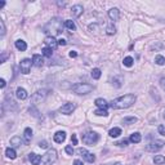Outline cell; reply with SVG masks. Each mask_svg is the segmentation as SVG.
Returning a JSON list of instances; mask_svg holds the SVG:
<instances>
[{
    "instance_id": "cell-16",
    "label": "cell",
    "mask_w": 165,
    "mask_h": 165,
    "mask_svg": "<svg viewBox=\"0 0 165 165\" xmlns=\"http://www.w3.org/2000/svg\"><path fill=\"white\" fill-rule=\"evenodd\" d=\"M16 95H17V98L18 99H21V101H23V99H26L28 97V93H27V90L26 89H23V88H17V90H16Z\"/></svg>"
},
{
    "instance_id": "cell-34",
    "label": "cell",
    "mask_w": 165,
    "mask_h": 165,
    "mask_svg": "<svg viewBox=\"0 0 165 165\" xmlns=\"http://www.w3.org/2000/svg\"><path fill=\"white\" fill-rule=\"evenodd\" d=\"M94 114L97 115V116H107L108 112H107L106 108H98V110L94 111Z\"/></svg>"
},
{
    "instance_id": "cell-32",
    "label": "cell",
    "mask_w": 165,
    "mask_h": 165,
    "mask_svg": "<svg viewBox=\"0 0 165 165\" xmlns=\"http://www.w3.org/2000/svg\"><path fill=\"white\" fill-rule=\"evenodd\" d=\"M41 54L45 56V57H52V54H53V50L50 49V48H43L41 49Z\"/></svg>"
},
{
    "instance_id": "cell-29",
    "label": "cell",
    "mask_w": 165,
    "mask_h": 165,
    "mask_svg": "<svg viewBox=\"0 0 165 165\" xmlns=\"http://www.w3.org/2000/svg\"><path fill=\"white\" fill-rule=\"evenodd\" d=\"M101 70H99V68H93L92 70V72H90V75H92V77L93 79H95V80H98L99 77H101Z\"/></svg>"
},
{
    "instance_id": "cell-3",
    "label": "cell",
    "mask_w": 165,
    "mask_h": 165,
    "mask_svg": "<svg viewBox=\"0 0 165 165\" xmlns=\"http://www.w3.org/2000/svg\"><path fill=\"white\" fill-rule=\"evenodd\" d=\"M93 89H94V86L92 84H86V82H80V84H76V85L72 86L74 93H76V94H79V95L88 94V93L92 92Z\"/></svg>"
},
{
    "instance_id": "cell-25",
    "label": "cell",
    "mask_w": 165,
    "mask_h": 165,
    "mask_svg": "<svg viewBox=\"0 0 165 165\" xmlns=\"http://www.w3.org/2000/svg\"><path fill=\"white\" fill-rule=\"evenodd\" d=\"M121 134V129L120 128H112L110 132H108V136L112 137V138H116V137H119Z\"/></svg>"
},
{
    "instance_id": "cell-9",
    "label": "cell",
    "mask_w": 165,
    "mask_h": 165,
    "mask_svg": "<svg viewBox=\"0 0 165 165\" xmlns=\"http://www.w3.org/2000/svg\"><path fill=\"white\" fill-rule=\"evenodd\" d=\"M75 108H76L75 103L67 102V103H64L63 106H61L59 112H61V114H64V115H70V114H72V111L75 110Z\"/></svg>"
},
{
    "instance_id": "cell-19",
    "label": "cell",
    "mask_w": 165,
    "mask_h": 165,
    "mask_svg": "<svg viewBox=\"0 0 165 165\" xmlns=\"http://www.w3.org/2000/svg\"><path fill=\"white\" fill-rule=\"evenodd\" d=\"M10 145L13 147H21V145H25V141L21 140V137H13L10 138Z\"/></svg>"
},
{
    "instance_id": "cell-45",
    "label": "cell",
    "mask_w": 165,
    "mask_h": 165,
    "mask_svg": "<svg viewBox=\"0 0 165 165\" xmlns=\"http://www.w3.org/2000/svg\"><path fill=\"white\" fill-rule=\"evenodd\" d=\"M74 165H84V163L81 161V160H79V159H76L75 161H74Z\"/></svg>"
},
{
    "instance_id": "cell-21",
    "label": "cell",
    "mask_w": 165,
    "mask_h": 165,
    "mask_svg": "<svg viewBox=\"0 0 165 165\" xmlns=\"http://www.w3.org/2000/svg\"><path fill=\"white\" fill-rule=\"evenodd\" d=\"M16 48H17V49H18V50H21V52H25L26 49H27V44H26V41H23V40H21V39H20V40H17L16 41Z\"/></svg>"
},
{
    "instance_id": "cell-31",
    "label": "cell",
    "mask_w": 165,
    "mask_h": 165,
    "mask_svg": "<svg viewBox=\"0 0 165 165\" xmlns=\"http://www.w3.org/2000/svg\"><path fill=\"white\" fill-rule=\"evenodd\" d=\"M123 63H124V66H127V67H132L133 63H134V59L132 57H125Z\"/></svg>"
},
{
    "instance_id": "cell-41",
    "label": "cell",
    "mask_w": 165,
    "mask_h": 165,
    "mask_svg": "<svg viewBox=\"0 0 165 165\" xmlns=\"http://www.w3.org/2000/svg\"><path fill=\"white\" fill-rule=\"evenodd\" d=\"M71 143H72V145H77V137H76V134H72V136H71Z\"/></svg>"
},
{
    "instance_id": "cell-17",
    "label": "cell",
    "mask_w": 165,
    "mask_h": 165,
    "mask_svg": "<svg viewBox=\"0 0 165 165\" xmlns=\"http://www.w3.org/2000/svg\"><path fill=\"white\" fill-rule=\"evenodd\" d=\"M32 64L36 67H41L43 64H44V59L40 54H34L32 56Z\"/></svg>"
},
{
    "instance_id": "cell-46",
    "label": "cell",
    "mask_w": 165,
    "mask_h": 165,
    "mask_svg": "<svg viewBox=\"0 0 165 165\" xmlns=\"http://www.w3.org/2000/svg\"><path fill=\"white\" fill-rule=\"evenodd\" d=\"M5 85H7L5 80H4V79H0V86H2V88H5Z\"/></svg>"
},
{
    "instance_id": "cell-39",
    "label": "cell",
    "mask_w": 165,
    "mask_h": 165,
    "mask_svg": "<svg viewBox=\"0 0 165 165\" xmlns=\"http://www.w3.org/2000/svg\"><path fill=\"white\" fill-rule=\"evenodd\" d=\"M64 151H66V154H67V155H72V154H74V148H72V146H66Z\"/></svg>"
},
{
    "instance_id": "cell-27",
    "label": "cell",
    "mask_w": 165,
    "mask_h": 165,
    "mask_svg": "<svg viewBox=\"0 0 165 165\" xmlns=\"http://www.w3.org/2000/svg\"><path fill=\"white\" fill-rule=\"evenodd\" d=\"M154 163L156 165H163V164H165V158L163 155H156L154 158Z\"/></svg>"
},
{
    "instance_id": "cell-13",
    "label": "cell",
    "mask_w": 165,
    "mask_h": 165,
    "mask_svg": "<svg viewBox=\"0 0 165 165\" xmlns=\"http://www.w3.org/2000/svg\"><path fill=\"white\" fill-rule=\"evenodd\" d=\"M108 17H110L111 21H119L120 18V10L118 8H111L110 10H108Z\"/></svg>"
},
{
    "instance_id": "cell-6",
    "label": "cell",
    "mask_w": 165,
    "mask_h": 165,
    "mask_svg": "<svg viewBox=\"0 0 165 165\" xmlns=\"http://www.w3.org/2000/svg\"><path fill=\"white\" fill-rule=\"evenodd\" d=\"M164 145H165V143L163 141L155 140V141H152L151 143H148V145L146 146V151H150V152H156V151L161 150L163 147H164Z\"/></svg>"
},
{
    "instance_id": "cell-1",
    "label": "cell",
    "mask_w": 165,
    "mask_h": 165,
    "mask_svg": "<svg viewBox=\"0 0 165 165\" xmlns=\"http://www.w3.org/2000/svg\"><path fill=\"white\" fill-rule=\"evenodd\" d=\"M136 94H125L121 95V97L114 99V101L110 102V107L115 108V110H125V108H129L134 105L136 102Z\"/></svg>"
},
{
    "instance_id": "cell-14",
    "label": "cell",
    "mask_w": 165,
    "mask_h": 165,
    "mask_svg": "<svg viewBox=\"0 0 165 165\" xmlns=\"http://www.w3.org/2000/svg\"><path fill=\"white\" fill-rule=\"evenodd\" d=\"M28 160H30V163H31V165H39L41 163V156L31 152V154H28Z\"/></svg>"
},
{
    "instance_id": "cell-5",
    "label": "cell",
    "mask_w": 165,
    "mask_h": 165,
    "mask_svg": "<svg viewBox=\"0 0 165 165\" xmlns=\"http://www.w3.org/2000/svg\"><path fill=\"white\" fill-rule=\"evenodd\" d=\"M46 95H48V92L45 89H40V90H38L36 93H34L32 94V103H34V106L38 105V103H41V102H44L45 101V98H46Z\"/></svg>"
},
{
    "instance_id": "cell-44",
    "label": "cell",
    "mask_w": 165,
    "mask_h": 165,
    "mask_svg": "<svg viewBox=\"0 0 165 165\" xmlns=\"http://www.w3.org/2000/svg\"><path fill=\"white\" fill-rule=\"evenodd\" d=\"M67 43H66V40H64V39H59L58 40V45H66Z\"/></svg>"
},
{
    "instance_id": "cell-15",
    "label": "cell",
    "mask_w": 165,
    "mask_h": 165,
    "mask_svg": "<svg viewBox=\"0 0 165 165\" xmlns=\"http://www.w3.org/2000/svg\"><path fill=\"white\" fill-rule=\"evenodd\" d=\"M32 140V129L31 128H26L25 132H23V141H25V145H28Z\"/></svg>"
},
{
    "instance_id": "cell-43",
    "label": "cell",
    "mask_w": 165,
    "mask_h": 165,
    "mask_svg": "<svg viewBox=\"0 0 165 165\" xmlns=\"http://www.w3.org/2000/svg\"><path fill=\"white\" fill-rule=\"evenodd\" d=\"M70 57H71V58H76V57H77V53H76L75 50H71V52H70Z\"/></svg>"
},
{
    "instance_id": "cell-24",
    "label": "cell",
    "mask_w": 165,
    "mask_h": 165,
    "mask_svg": "<svg viewBox=\"0 0 165 165\" xmlns=\"http://www.w3.org/2000/svg\"><path fill=\"white\" fill-rule=\"evenodd\" d=\"M63 25H64V27L68 28V30H71V31H75V30H76V25H75V22H74V21H71V20H66Z\"/></svg>"
},
{
    "instance_id": "cell-30",
    "label": "cell",
    "mask_w": 165,
    "mask_h": 165,
    "mask_svg": "<svg viewBox=\"0 0 165 165\" xmlns=\"http://www.w3.org/2000/svg\"><path fill=\"white\" fill-rule=\"evenodd\" d=\"M106 34H107V35H115V34H116V27L114 25H108L107 28H106Z\"/></svg>"
},
{
    "instance_id": "cell-36",
    "label": "cell",
    "mask_w": 165,
    "mask_h": 165,
    "mask_svg": "<svg viewBox=\"0 0 165 165\" xmlns=\"http://www.w3.org/2000/svg\"><path fill=\"white\" fill-rule=\"evenodd\" d=\"M158 132H159V134H161V136L165 137V125H164V124H163V125H159Z\"/></svg>"
},
{
    "instance_id": "cell-33",
    "label": "cell",
    "mask_w": 165,
    "mask_h": 165,
    "mask_svg": "<svg viewBox=\"0 0 165 165\" xmlns=\"http://www.w3.org/2000/svg\"><path fill=\"white\" fill-rule=\"evenodd\" d=\"M155 63L159 64V66H163V64H165V58L163 57V56H156L155 57Z\"/></svg>"
},
{
    "instance_id": "cell-8",
    "label": "cell",
    "mask_w": 165,
    "mask_h": 165,
    "mask_svg": "<svg viewBox=\"0 0 165 165\" xmlns=\"http://www.w3.org/2000/svg\"><path fill=\"white\" fill-rule=\"evenodd\" d=\"M31 66H32V61L28 59V58H25L21 61L20 63V68H21V72L25 74V75H27L30 74V70H31Z\"/></svg>"
},
{
    "instance_id": "cell-35",
    "label": "cell",
    "mask_w": 165,
    "mask_h": 165,
    "mask_svg": "<svg viewBox=\"0 0 165 165\" xmlns=\"http://www.w3.org/2000/svg\"><path fill=\"white\" fill-rule=\"evenodd\" d=\"M129 142H130L129 140H121V141H119V142H116L115 145H116V146H119V147H127Z\"/></svg>"
},
{
    "instance_id": "cell-7",
    "label": "cell",
    "mask_w": 165,
    "mask_h": 165,
    "mask_svg": "<svg viewBox=\"0 0 165 165\" xmlns=\"http://www.w3.org/2000/svg\"><path fill=\"white\" fill-rule=\"evenodd\" d=\"M3 108H8V110H10V111H17L18 110V105H17L16 101L10 97V95H7L5 101H4V105H3Z\"/></svg>"
},
{
    "instance_id": "cell-11",
    "label": "cell",
    "mask_w": 165,
    "mask_h": 165,
    "mask_svg": "<svg viewBox=\"0 0 165 165\" xmlns=\"http://www.w3.org/2000/svg\"><path fill=\"white\" fill-rule=\"evenodd\" d=\"M44 44L48 46V48H50L52 50H54V49H57V46H58V40H56V38L54 36H46L44 39Z\"/></svg>"
},
{
    "instance_id": "cell-4",
    "label": "cell",
    "mask_w": 165,
    "mask_h": 165,
    "mask_svg": "<svg viewBox=\"0 0 165 165\" xmlns=\"http://www.w3.org/2000/svg\"><path fill=\"white\" fill-rule=\"evenodd\" d=\"M99 141V134L95 132H88L82 136V142L88 146H94Z\"/></svg>"
},
{
    "instance_id": "cell-47",
    "label": "cell",
    "mask_w": 165,
    "mask_h": 165,
    "mask_svg": "<svg viewBox=\"0 0 165 165\" xmlns=\"http://www.w3.org/2000/svg\"><path fill=\"white\" fill-rule=\"evenodd\" d=\"M160 84H161V85L164 86V88H165V77H163V79L160 80Z\"/></svg>"
},
{
    "instance_id": "cell-28",
    "label": "cell",
    "mask_w": 165,
    "mask_h": 165,
    "mask_svg": "<svg viewBox=\"0 0 165 165\" xmlns=\"http://www.w3.org/2000/svg\"><path fill=\"white\" fill-rule=\"evenodd\" d=\"M28 111H30V114H31L34 118H38V119H40L41 118V115H40V112H39L38 110H36V107L35 106H31L28 108Z\"/></svg>"
},
{
    "instance_id": "cell-40",
    "label": "cell",
    "mask_w": 165,
    "mask_h": 165,
    "mask_svg": "<svg viewBox=\"0 0 165 165\" xmlns=\"http://www.w3.org/2000/svg\"><path fill=\"white\" fill-rule=\"evenodd\" d=\"M7 58H8V54L7 53H3L2 57H0V63H4L7 61Z\"/></svg>"
},
{
    "instance_id": "cell-10",
    "label": "cell",
    "mask_w": 165,
    "mask_h": 165,
    "mask_svg": "<svg viewBox=\"0 0 165 165\" xmlns=\"http://www.w3.org/2000/svg\"><path fill=\"white\" fill-rule=\"evenodd\" d=\"M77 154H79L80 156H82V159H85L88 163H92L93 164L95 161V156L93 154L88 152L85 148H79V150H77Z\"/></svg>"
},
{
    "instance_id": "cell-51",
    "label": "cell",
    "mask_w": 165,
    "mask_h": 165,
    "mask_svg": "<svg viewBox=\"0 0 165 165\" xmlns=\"http://www.w3.org/2000/svg\"><path fill=\"white\" fill-rule=\"evenodd\" d=\"M164 119H165V114H164Z\"/></svg>"
},
{
    "instance_id": "cell-42",
    "label": "cell",
    "mask_w": 165,
    "mask_h": 165,
    "mask_svg": "<svg viewBox=\"0 0 165 165\" xmlns=\"http://www.w3.org/2000/svg\"><path fill=\"white\" fill-rule=\"evenodd\" d=\"M112 84H115L116 88H120V86H121V82H120V80H118V79H114V80H112Z\"/></svg>"
},
{
    "instance_id": "cell-23",
    "label": "cell",
    "mask_w": 165,
    "mask_h": 165,
    "mask_svg": "<svg viewBox=\"0 0 165 165\" xmlns=\"http://www.w3.org/2000/svg\"><path fill=\"white\" fill-rule=\"evenodd\" d=\"M129 141L132 142V143H140L142 141V136H141L140 133H133L132 136H130Z\"/></svg>"
},
{
    "instance_id": "cell-20",
    "label": "cell",
    "mask_w": 165,
    "mask_h": 165,
    "mask_svg": "<svg viewBox=\"0 0 165 165\" xmlns=\"http://www.w3.org/2000/svg\"><path fill=\"white\" fill-rule=\"evenodd\" d=\"M64 140H66V133L64 132H57L54 134V142L62 143V142H64Z\"/></svg>"
},
{
    "instance_id": "cell-26",
    "label": "cell",
    "mask_w": 165,
    "mask_h": 165,
    "mask_svg": "<svg viewBox=\"0 0 165 165\" xmlns=\"http://www.w3.org/2000/svg\"><path fill=\"white\" fill-rule=\"evenodd\" d=\"M137 121H138V119L136 118V116H127V118H124L123 123H124V124H127V125H130V124L137 123Z\"/></svg>"
},
{
    "instance_id": "cell-2",
    "label": "cell",
    "mask_w": 165,
    "mask_h": 165,
    "mask_svg": "<svg viewBox=\"0 0 165 165\" xmlns=\"http://www.w3.org/2000/svg\"><path fill=\"white\" fill-rule=\"evenodd\" d=\"M57 158H58L57 151H56L54 148H50V150H48L44 155H43L41 164L43 165H52V164H54L56 161H57Z\"/></svg>"
},
{
    "instance_id": "cell-50",
    "label": "cell",
    "mask_w": 165,
    "mask_h": 165,
    "mask_svg": "<svg viewBox=\"0 0 165 165\" xmlns=\"http://www.w3.org/2000/svg\"><path fill=\"white\" fill-rule=\"evenodd\" d=\"M102 165H108V164H102Z\"/></svg>"
},
{
    "instance_id": "cell-37",
    "label": "cell",
    "mask_w": 165,
    "mask_h": 165,
    "mask_svg": "<svg viewBox=\"0 0 165 165\" xmlns=\"http://www.w3.org/2000/svg\"><path fill=\"white\" fill-rule=\"evenodd\" d=\"M0 27H2V32H0V35L4 36V35H5V25H4V21H0Z\"/></svg>"
},
{
    "instance_id": "cell-12",
    "label": "cell",
    "mask_w": 165,
    "mask_h": 165,
    "mask_svg": "<svg viewBox=\"0 0 165 165\" xmlns=\"http://www.w3.org/2000/svg\"><path fill=\"white\" fill-rule=\"evenodd\" d=\"M82 12H84V8H82V5H80V4H76V5H74L71 8V14H72V17H75V18L80 17L82 14Z\"/></svg>"
},
{
    "instance_id": "cell-49",
    "label": "cell",
    "mask_w": 165,
    "mask_h": 165,
    "mask_svg": "<svg viewBox=\"0 0 165 165\" xmlns=\"http://www.w3.org/2000/svg\"><path fill=\"white\" fill-rule=\"evenodd\" d=\"M110 165H123L121 163H114V164H110Z\"/></svg>"
},
{
    "instance_id": "cell-38",
    "label": "cell",
    "mask_w": 165,
    "mask_h": 165,
    "mask_svg": "<svg viewBox=\"0 0 165 165\" xmlns=\"http://www.w3.org/2000/svg\"><path fill=\"white\" fill-rule=\"evenodd\" d=\"M39 147H40V148H48L49 145H48L46 141H41V142H39Z\"/></svg>"
},
{
    "instance_id": "cell-22",
    "label": "cell",
    "mask_w": 165,
    "mask_h": 165,
    "mask_svg": "<svg viewBox=\"0 0 165 165\" xmlns=\"http://www.w3.org/2000/svg\"><path fill=\"white\" fill-rule=\"evenodd\" d=\"M5 155H7V158L8 159H16L17 158V152H16V150L14 148H12V147H8V148L5 150Z\"/></svg>"
},
{
    "instance_id": "cell-18",
    "label": "cell",
    "mask_w": 165,
    "mask_h": 165,
    "mask_svg": "<svg viewBox=\"0 0 165 165\" xmlns=\"http://www.w3.org/2000/svg\"><path fill=\"white\" fill-rule=\"evenodd\" d=\"M94 105L98 106V108H107L108 106H110V103H108L106 99H103V98H97L94 101Z\"/></svg>"
},
{
    "instance_id": "cell-48",
    "label": "cell",
    "mask_w": 165,
    "mask_h": 165,
    "mask_svg": "<svg viewBox=\"0 0 165 165\" xmlns=\"http://www.w3.org/2000/svg\"><path fill=\"white\" fill-rule=\"evenodd\" d=\"M57 4H58V5H59V7H64V5H66V3H61V2H58Z\"/></svg>"
}]
</instances>
